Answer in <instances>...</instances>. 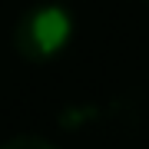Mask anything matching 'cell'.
<instances>
[{
	"label": "cell",
	"instance_id": "obj_1",
	"mask_svg": "<svg viewBox=\"0 0 149 149\" xmlns=\"http://www.w3.org/2000/svg\"><path fill=\"white\" fill-rule=\"evenodd\" d=\"M73 40V17L60 3H40L20 13L13 27V50L30 63H50Z\"/></svg>",
	"mask_w": 149,
	"mask_h": 149
},
{
	"label": "cell",
	"instance_id": "obj_2",
	"mask_svg": "<svg viewBox=\"0 0 149 149\" xmlns=\"http://www.w3.org/2000/svg\"><path fill=\"white\" fill-rule=\"evenodd\" d=\"M0 149H53V143H47V139H40V136H13Z\"/></svg>",
	"mask_w": 149,
	"mask_h": 149
}]
</instances>
